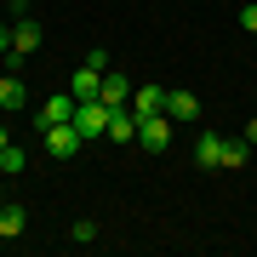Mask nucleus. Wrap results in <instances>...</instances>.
<instances>
[{"instance_id": "nucleus-12", "label": "nucleus", "mask_w": 257, "mask_h": 257, "mask_svg": "<svg viewBox=\"0 0 257 257\" xmlns=\"http://www.w3.org/2000/svg\"><path fill=\"white\" fill-rule=\"evenodd\" d=\"M166 114H172V120H194V114H200V97L177 86V92H166Z\"/></svg>"}, {"instance_id": "nucleus-4", "label": "nucleus", "mask_w": 257, "mask_h": 257, "mask_svg": "<svg viewBox=\"0 0 257 257\" xmlns=\"http://www.w3.org/2000/svg\"><path fill=\"white\" fill-rule=\"evenodd\" d=\"M63 120H74V92H57V97H46L35 109V132H46V126H63Z\"/></svg>"}, {"instance_id": "nucleus-21", "label": "nucleus", "mask_w": 257, "mask_h": 257, "mask_svg": "<svg viewBox=\"0 0 257 257\" xmlns=\"http://www.w3.org/2000/svg\"><path fill=\"white\" fill-rule=\"evenodd\" d=\"M0 211H6V194H0Z\"/></svg>"}, {"instance_id": "nucleus-18", "label": "nucleus", "mask_w": 257, "mask_h": 257, "mask_svg": "<svg viewBox=\"0 0 257 257\" xmlns=\"http://www.w3.org/2000/svg\"><path fill=\"white\" fill-rule=\"evenodd\" d=\"M6 52H12V29L0 23V57H6Z\"/></svg>"}, {"instance_id": "nucleus-14", "label": "nucleus", "mask_w": 257, "mask_h": 257, "mask_svg": "<svg viewBox=\"0 0 257 257\" xmlns=\"http://www.w3.org/2000/svg\"><path fill=\"white\" fill-rule=\"evenodd\" d=\"M246 160H251V143H246V138H240V143H234V138H223V172H240Z\"/></svg>"}, {"instance_id": "nucleus-3", "label": "nucleus", "mask_w": 257, "mask_h": 257, "mask_svg": "<svg viewBox=\"0 0 257 257\" xmlns=\"http://www.w3.org/2000/svg\"><path fill=\"white\" fill-rule=\"evenodd\" d=\"M40 138H46V155H57V160H69L74 149L86 143V138H80V126H74V120H63V126H46V132H40Z\"/></svg>"}, {"instance_id": "nucleus-7", "label": "nucleus", "mask_w": 257, "mask_h": 257, "mask_svg": "<svg viewBox=\"0 0 257 257\" xmlns=\"http://www.w3.org/2000/svg\"><path fill=\"white\" fill-rule=\"evenodd\" d=\"M103 74H109V69H97V63H80V69H74V86H69L74 103H92L103 92Z\"/></svg>"}, {"instance_id": "nucleus-6", "label": "nucleus", "mask_w": 257, "mask_h": 257, "mask_svg": "<svg viewBox=\"0 0 257 257\" xmlns=\"http://www.w3.org/2000/svg\"><path fill=\"white\" fill-rule=\"evenodd\" d=\"M0 109H6V114H23V109H29V86L18 80V69L0 74Z\"/></svg>"}, {"instance_id": "nucleus-5", "label": "nucleus", "mask_w": 257, "mask_h": 257, "mask_svg": "<svg viewBox=\"0 0 257 257\" xmlns=\"http://www.w3.org/2000/svg\"><path fill=\"white\" fill-rule=\"evenodd\" d=\"M138 143H143V149H172V114L138 120Z\"/></svg>"}, {"instance_id": "nucleus-19", "label": "nucleus", "mask_w": 257, "mask_h": 257, "mask_svg": "<svg viewBox=\"0 0 257 257\" xmlns=\"http://www.w3.org/2000/svg\"><path fill=\"white\" fill-rule=\"evenodd\" d=\"M246 143H251V149H257V120H251V126H246Z\"/></svg>"}, {"instance_id": "nucleus-8", "label": "nucleus", "mask_w": 257, "mask_h": 257, "mask_svg": "<svg viewBox=\"0 0 257 257\" xmlns=\"http://www.w3.org/2000/svg\"><path fill=\"white\" fill-rule=\"evenodd\" d=\"M138 120H149V114H166V92L160 86H132V103H126Z\"/></svg>"}, {"instance_id": "nucleus-20", "label": "nucleus", "mask_w": 257, "mask_h": 257, "mask_svg": "<svg viewBox=\"0 0 257 257\" xmlns=\"http://www.w3.org/2000/svg\"><path fill=\"white\" fill-rule=\"evenodd\" d=\"M6 143H12V132H6V126H0V149H6Z\"/></svg>"}, {"instance_id": "nucleus-9", "label": "nucleus", "mask_w": 257, "mask_h": 257, "mask_svg": "<svg viewBox=\"0 0 257 257\" xmlns=\"http://www.w3.org/2000/svg\"><path fill=\"white\" fill-rule=\"evenodd\" d=\"M97 103H109V109H126V103H132V80H126V74H103Z\"/></svg>"}, {"instance_id": "nucleus-15", "label": "nucleus", "mask_w": 257, "mask_h": 257, "mask_svg": "<svg viewBox=\"0 0 257 257\" xmlns=\"http://www.w3.org/2000/svg\"><path fill=\"white\" fill-rule=\"evenodd\" d=\"M23 166H29V155H23V149H12V143L0 149V177H18Z\"/></svg>"}, {"instance_id": "nucleus-16", "label": "nucleus", "mask_w": 257, "mask_h": 257, "mask_svg": "<svg viewBox=\"0 0 257 257\" xmlns=\"http://www.w3.org/2000/svg\"><path fill=\"white\" fill-rule=\"evenodd\" d=\"M69 240H74V246H92V240H97V223H92V217H80V223L69 229Z\"/></svg>"}, {"instance_id": "nucleus-17", "label": "nucleus", "mask_w": 257, "mask_h": 257, "mask_svg": "<svg viewBox=\"0 0 257 257\" xmlns=\"http://www.w3.org/2000/svg\"><path fill=\"white\" fill-rule=\"evenodd\" d=\"M240 29H246V35H257V6H240Z\"/></svg>"}, {"instance_id": "nucleus-22", "label": "nucleus", "mask_w": 257, "mask_h": 257, "mask_svg": "<svg viewBox=\"0 0 257 257\" xmlns=\"http://www.w3.org/2000/svg\"><path fill=\"white\" fill-rule=\"evenodd\" d=\"M18 6H29V0H18Z\"/></svg>"}, {"instance_id": "nucleus-11", "label": "nucleus", "mask_w": 257, "mask_h": 257, "mask_svg": "<svg viewBox=\"0 0 257 257\" xmlns=\"http://www.w3.org/2000/svg\"><path fill=\"white\" fill-rule=\"evenodd\" d=\"M103 138H114V143H138V114H132V109H114Z\"/></svg>"}, {"instance_id": "nucleus-13", "label": "nucleus", "mask_w": 257, "mask_h": 257, "mask_svg": "<svg viewBox=\"0 0 257 257\" xmlns=\"http://www.w3.org/2000/svg\"><path fill=\"white\" fill-rule=\"evenodd\" d=\"M23 229H29V211H23V206H12V200H6V211H0V240H18Z\"/></svg>"}, {"instance_id": "nucleus-2", "label": "nucleus", "mask_w": 257, "mask_h": 257, "mask_svg": "<svg viewBox=\"0 0 257 257\" xmlns=\"http://www.w3.org/2000/svg\"><path fill=\"white\" fill-rule=\"evenodd\" d=\"M109 114H114V109L97 103V97H92V103H74V126H80V138H86V143L103 138V132H109Z\"/></svg>"}, {"instance_id": "nucleus-10", "label": "nucleus", "mask_w": 257, "mask_h": 257, "mask_svg": "<svg viewBox=\"0 0 257 257\" xmlns=\"http://www.w3.org/2000/svg\"><path fill=\"white\" fill-rule=\"evenodd\" d=\"M194 166H200V172H223V138L206 132V138L194 143Z\"/></svg>"}, {"instance_id": "nucleus-1", "label": "nucleus", "mask_w": 257, "mask_h": 257, "mask_svg": "<svg viewBox=\"0 0 257 257\" xmlns=\"http://www.w3.org/2000/svg\"><path fill=\"white\" fill-rule=\"evenodd\" d=\"M40 40H46V35H40V23H35V18H18V23H12V52L0 57V63L18 69L23 57H35V52H40Z\"/></svg>"}]
</instances>
